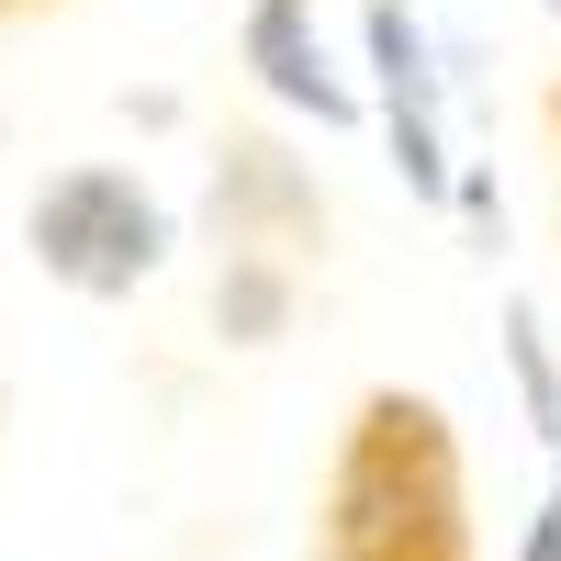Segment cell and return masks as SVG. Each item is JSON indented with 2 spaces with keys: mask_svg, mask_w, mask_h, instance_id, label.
Instances as JSON below:
<instances>
[{
  "mask_svg": "<svg viewBox=\"0 0 561 561\" xmlns=\"http://www.w3.org/2000/svg\"><path fill=\"white\" fill-rule=\"evenodd\" d=\"M0 12H45V0H0Z\"/></svg>",
  "mask_w": 561,
  "mask_h": 561,
  "instance_id": "obj_6",
  "label": "cell"
},
{
  "mask_svg": "<svg viewBox=\"0 0 561 561\" xmlns=\"http://www.w3.org/2000/svg\"><path fill=\"white\" fill-rule=\"evenodd\" d=\"M314 550L325 561H483L472 472H460V427L438 393L370 382L348 404L337 460H325V505H314Z\"/></svg>",
  "mask_w": 561,
  "mask_h": 561,
  "instance_id": "obj_1",
  "label": "cell"
},
{
  "mask_svg": "<svg viewBox=\"0 0 561 561\" xmlns=\"http://www.w3.org/2000/svg\"><path fill=\"white\" fill-rule=\"evenodd\" d=\"M248 68L270 102H293L314 124H359V90L348 68L325 57V34H314V0H248Z\"/></svg>",
  "mask_w": 561,
  "mask_h": 561,
  "instance_id": "obj_3",
  "label": "cell"
},
{
  "mask_svg": "<svg viewBox=\"0 0 561 561\" xmlns=\"http://www.w3.org/2000/svg\"><path fill=\"white\" fill-rule=\"evenodd\" d=\"M370 57H382V124H393V158L415 169V192H449V147H438V68H427V34H415L404 0H370Z\"/></svg>",
  "mask_w": 561,
  "mask_h": 561,
  "instance_id": "obj_4",
  "label": "cell"
},
{
  "mask_svg": "<svg viewBox=\"0 0 561 561\" xmlns=\"http://www.w3.org/2000/svg\"><path fill=\"white\" fill-rule=\"evenodd\" d=\"M550 135H561V79H550Z\"/></svg>",
  "mask_w": 561,
  "mask_h": 561,
  "instance_id": "obj_5",
  "label": "cell"
},
{
  "mask_svg": "<svg viewBox=\"0 0 561 561\" xmlns=\"http://www.w3.org/2000/svg\"><path fill=\"white\" fill-rule=\"evenodd\" d=\"M550 12H561V0H550Z\"/></svg>",
  "mask_w": 561,
  "mask_h": 561,
  "instance_id": "obj_7",
  "label": "cell"
},
{
  "mask_svg": "<svg viewBox=\"0 0 561 561\" xmlns=\"http://www.w3.org/2000/svg\"><path fill=\"white\" fill-rule=\"evenodd\" d=\"M23 248H34L45 280H68V293H90V304H124V293H147V280L169 270L180 225H169V203L147 192V169H124V158H68V169L34 180Z\"/></svg>",
  "mask_w": 561,
  "mask_h": 561,
  "instance_id": "obj_2",
  "label": "cell"
}]
</instances>
